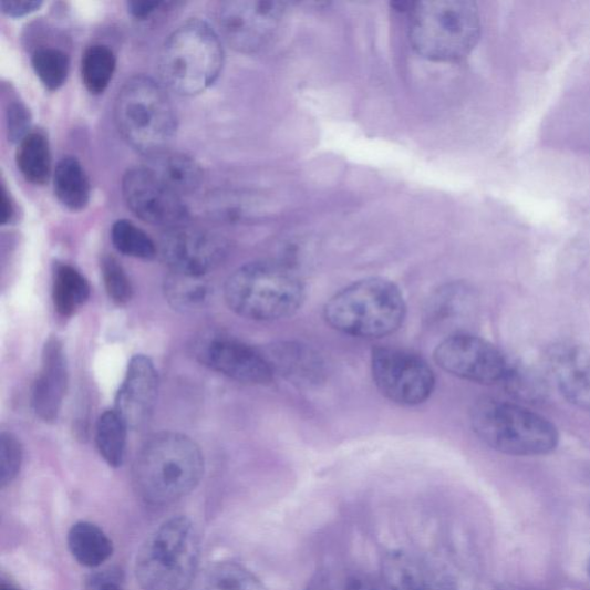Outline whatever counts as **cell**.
<instances>
[{
  "label": "cell",
  "instance_id": "obj_1",
  "mask_svg": "<svg viewBox=\"0 0 590 590\" xmlns=\"http://www.w3.org/2000/svg\"><path fill=\"white\" fill-rule=\"evenodd\" d=\"M205 472L201 449L189 437L174 432L152 436L139 449L133 484L139 498L154 507L173 504L199 486Z\"/></svg>",
  "mask_w": 590,
  "mask_h": 590
},
{
  "label": "cell",
  "instance_id": "obj_2",
  "mask_svg": "<svg viewBox=\"0 0 590 590\" xmlns=\"http://www.w3.org/2000/svg\"><path fill=\"white\" fill-rule=\"evenodd\" d=\"M406 314L402 290L382 277L358 280L333 294L323 308L330 328L360 340H381L397 332Z\"/></svg>",
  "mask_w": 590,
  "mask_h": 590
},
{
  "label": "cell",
  "instance_id": "obj_3",
  "mask_svg": "<svg viewBox=\"0 0 590 590\" xmlns=\"http://www.w3.org/2000/svg\"><path fill=\"white\" fill-rule=\"evenodd\" d=\"M306 294L301 276L290 266L276 261L242 266L229 277L224 289L231 311L257 322L292 318L300 311Z\"/></svg>",
  "mask_w": 590,
  "mask_h": 590
},
{
  "label": "cell",
  "instance_id": "obj_4",
  "mask_svg": "<svg viewBox=\"0 0 590 590\" xmlns=\"http://www.w3.org/2000/svg\"><path fill=\"white\" fill-rule=\"evenodd\" d=\"M410 41L428 61L459 62L482 37L479 9L469 0H425L410 4Z\"/></svg>",
  "mask_w": 590,
  "mask_h": 590
},
{
  "label": "cell",
  "instance_id": "obj_5",
  "mask_svg": "<svg viewBox=\"0 0 590 590\" xmlns=\"http://www.w3.org/2000/svg\"><path fill=\"white\" fill-rule=\"evenodd\" d=\"M201 541L185 516L164 521L151 534L135 561V577L144 590H188L198 573Z\"/></svg>",
  "mask_w": 590,
  "mask_h": 590
},
{
  "label": "cell",
  "instance_id": "obj_6",
  "mask_svg": "<svg viewBox=\"0 0 590 590\" xmlns=\"http://www.w3.org/2000/svg\"><path fill=\"white\" fill-rule=\"evenodd\" d=\"M224 66V49L218 33L206 21L184 22L165 41L159 72L168 90L184 96L207 91Z\"/></svg>",
  "mask_w": 590,
  "mask_h": 590
},
{
  "label": "cell",
  "instance_id": "obj_7",
  "mask_svg": "<svg viewBox=\"0 0 590 590\" xmlns=\"http://www.w3.org/2000/svg\"><path fill=\"white\" fill-rule=\"evenodd\" d=\"M115 118L126 143L152 156L165 151L177 132V114L162 83L147 75L131 77L120 91Z\"/></svg>",
  "mask_w": 590,
  "mask_h": 590
},
{
  "label": "cell",
  "instance_id": "obj_8",
  "mask_svg": "<svg viewBox=\"0 0 590 590\" xmlns=\"http://www.w3.org/2000/svg\"><path fill=\"white\" fill-rule=\"evenodd\" d=\"M470 425L477 437L505 455L545 456L559 443L558 431L549 420L521 405L493 398L474 405Z\"/></svg>",
  "mask_w": 590,
  "mask_h": 590
},
{
  "label": "cell",
  "instance_id": "obj_9",
  "mask_svg": "<svg viewBox=\"0 0 590 590\" xmlns=\"http://www.w3.org/2000/svg\"><path fill=\"white\" fill-rule=\"evenodd\" d=\"M371 370L381 395L401 406L414 407L425 404L436 387V376L428 362L404 349H373Z\"/></svg>",
  "mask_w": 590,
  "mask_h": 590
},
{
  "label": "cell",
  "instance_id": "obj_10",
  "mask_svg": "<svg viewBox=\"0 0 590 590\" xmlns=\"http://www.w3.org/2000/svg\"><path fill=\"white\" fill-rule=\"evenodd\" d=\"M437 366L477 384H503L513 364L488 341L468 332L449 334L434 351Z\"/></svg>",
  "mask_w": 590,
  "mask_h": 590
},
{
  "label": "cell",
  "instance_id": "obj_11",
  "mask_svg": "<svg viewBox=\"0 0 590 590\" xmlns=\"http://www.w3.org/2000/svg\"><path fill=\"white\" fill-rule=\"evenodd\" d=\"M287 11L276 0H230L220 3L217 21L220 33L235 50L255 53L275 38Z\"/></svg>",
  "mask_w": 590,
  "mask_h": 590
},
{
  "label": "cell",
  "instance_id": "obj_12",
  "mask_svg": "<svg viewBox=\"0 0 590 590\" xmlns=\"http://www.w3.org/2000/svg\"><path fill=\"white\" fill-rule=\"evenodd\" d=\"M122 190L125 203L139 219L167 230L184 227L188 210L182 196L168 188L146 165L131 168Z\"/></svg>",
  "mask_w": 590,
  "mask_h": 590
},
{
  "label": "cell",
  "instance_id": "obj_13",
  "mask_svg": "<svg viewBox=\"0 0 590 590\" xmlns=\"http://www.w3.org/2000/svg\"><path fill=\"white\" fill-rule=\"evenodd\" d=\"M227 252V244L221 238L186 225L168 230L161 241L162 259L176 273L206 277Z\"/></svg>",
  "mask_w": 590,
  "mask_h": 590
},
{
  "label": "cell",
  "instance_id": "obj_14",
  "mask_svg": "<svg viewBox=\"0 0 590 590\" xmlns=\"http://www.w3.org/2000/svg\"><path fill=\"white\" fill-rule=\"evenodd\" d=\"M205 364L221 375L249 385H268L275 372L267 356L231 337L217 335L200 349Z\"/></svg>",
  "mask_w": 590,
  "mask_h": 590
},
{
  "label": "cell",
  "instance_id": "obj_15",
  "mask_svg": "<svg viewBox=\"0 0 590 590\" xmlns=\"http://www.w3.org/2000/svg\"><path fill=\"white\" fill-rule=\"evenodd\" d=\"M157 391L158 375L154 362L143 354L133 356L117 393L115 406L128 428L142 427L151 417Z\"/></svg>",
  "mask_w": 590,
  "mask_h": 590
},
{
  "label": "cell",
  "instance_id": "obj_16",
  "mask_svg": "<svg viewBox=\"0 0 590 590\" xmlns=\"http://www.w3.org/2000/svg\"><path fill=\"white\" fill-rule=\"evenodd\" d=\"M69 386V364L64 346L51 337L43 348L40 374L33 389L37 415L51 424L59 418Z\"/></svg>",
  "mask_w": 590,
  "mask_h": 590
},
{
  "label": "cell",
  "instance_id": "obj_17",
  "mask_svg": "<svg viewBox=\"0 0 590 590\" xmlns=\"http://www.w3.org/2000/svg\"><path fill=\"white\" fill-rule=\"evenodd\" d=\"M548 366L557 387L569 402L590 411V352L581 345H556Z\"/></svg>",
  "mask_w": 590,
  "mask_h": 590
},
{
  "label": "cell",
  "instance_id": "obj_18",
  "mask_svg": "<svg viewBox=\"0 0 590 590\" xmlns=\"http://www.w3.org/2000/svg\"><path fill=\"white\" fill-rule=\"evenodd\" d=\"M382 571L390 590H453L427 561L406 551L385 555Z\"/></svg>",
  "mask_w": 590,
  "mask_h": 590
},
{
  "label": "cell",
  "instance_id": "obj_19",
  "mask_svg": "<svg viewBox=\"0 0 590 590\" xmlns=\"http://www.w3.org/2000/svg\"><path fill=\"white\" fill-rule=\"evenodd\" d=\"M273 372L299 384H317L323 377L321 358L306 345L283 343L273 346L266 355Z\"/></svg>",
  "mask_w": 590,
  "mask_h": 590
},
{
  "label": "cell",
  "instance_id": "obj_20",
  "mask_svg": "<svg viewBox=\"0 0 590 590\" xmlns=\"http://www.w3.org/2000/svg\"><path fill=\"white\" fill-rule=\"evenodd\" d=\"M146 166L168 188L180 196L198 188L203 180L200 165L184 154L163 151L149 156Z\"/></svg>",
  "mask_w": 590,
  "mask_h": 590
},
{
  "label": "cell",
  "instance_id": "obj_21",
  "mask_svg": "<svg viewBox=\"0 0 590 590\" xmlns=\"http://www.w3.org/2000/svg\"><path fill=\"white\" fill-rule=\"evenodd\" d=\"M68 545L77 563L91 569L104 565L115 550L106 534L90 521H79L71 527Z\"/></svg>",
  "mask_w": 590,
  "mask_h": 590
},
{
  "label": "cell",
  "instance_id": "obj_22",
  "mask_svg": "<svg viewBox=\"0 0 590 590\" xmlns=\"http://www.w3.org/2000/svg\"><path fill=\"white\" fill-rule=\"evenodd\" d=\"M53 188L59 201L71 211H81L90 204L91 183L75 157L66 156L55 166Z\"/></svg>",
  "mask_w": 590,
  "mask_h": 590
},
{
  "label": "cell",
  "instance_id": "obj_23",
  "mask_svg": "<svg viewBox=\"0 0 590 590\" xmlns=\"http://www.w3.org/2000/svg\"><path fill=\"white\" fill-rule=\"evenodd\" d=\"M91 296L89 280L75 268L62 265L53 273L52 299L55 311L64 318L75 314Z\"/></svg>",
  "mask_w": 590,
  "mask_h": 590
},
{
  "label": "cell",
  "instance_id": "obj_24",
  "mask_svg": "<svg viewBox=\"0 0 590 590\" xmlns=\"http://www.w3.org/2000/svg\"><path fill=\"white\" fill-rule=\"evenodd\" d=\"M17 165L22 177L34 185H44L51 176V154L48 138L31 132L19 143Z\"/></svg>",
  "mask_w": 590,
  "mask_h": 590
},
{
  "label": "cell",
  "instance_id": "obj_25",
  "mask_svg": "<svg viewBox=\"0 0 590 590\" xmlns=\"http://www.w3.org/2000/svg\"><path fill=\"white\" fill-rule=\"evenodd\" d=\"M164 293L177 311L194 312L209 301L211 288L205 277L172 272L165 279Z\"/></svg>",
  "mask_w": 590,
  "mask_h": 590
},
{
  "label": "cell",
  "instance_id": "obj_26",
  "mask_svg": "<svg viewBox=\"0 0 590 590\" xmlns=\"http://www.w3.org/2000/svg\"><path fill=\"white\" fill-rule=\"evenodd\" d=\"M127 429L123 417L115 411L104 412L97 421L96 444L99 452L111 467L123 465L126 453Z\"/></svg>",
  "mask_w": 590,
  "mask_h": 590
},
{
  "label": "cell",
  "instance_id": "obj_27",
  "mask_svg": "<svg viewBox=\"0 0 590 590\" xmlns=\"http://www.w3.org/2000/svg\"><path fill=\"white\" fill-rule=\"evenodd\" d=\"M116 55L106 45L95 44L84 52L81 75L84 86L93 95L105 92L116 70Z\"/></svg>",
  "mask_w": 590,
  "mask_h": 590
},
{
  "label": "cell",
  "instance_id": "obj_28",
  "mask_svg": "<svg viewBox=\"0 0 590 590\" xmlns=\"http://www.w3.org/2000/svg\"><path fill=\"white\" fill-rule=\"evenodd\" d=\"M32 65L44 87L58 91L66 82L70 72L69 55L61 49L43 46L34 51Z\"/></svg>",
  "mask_w": 590,
  "mask_h": 590
},
{
  "label": "cell",
  "instance_id": "obj_29",
  "mask_svg": "<svg viewBox=\"0 0 590 590\" xmlns=\"http://www.w3.org/2000/svg\"><path fill=\"white\" fill-rule=\"evenodd\" d=\"M111 239L122 255L143 260L155 258L157 248L152 238L128 220L122 219L114 224Z\"/></svg>",
  "mask_w": 590,
  "mask_h": 590
},
{
  "label": "cell",
  "instance_id": "obj_30",
  "mask_svg": "<svg viewBox=\"0 0 590 590\" xmlns=\"http://www.w3.org/2000/svg\"><path fill=\"white\" fill-rule=\"evenodd\" d=\"M208 584V590H267L255 575L236 563L218 566Z\"/></svg>",
  "mask_w": 590,
  "mask_h": 590
},
{
  "label": "cell",
  "instance_id": "obj_31",
  "mask_svg": "<svg viewBox=\"0 0 590 590\" xmlns=\"http://www.w3.org/2000/svg\"><path fill=\"white\" fill-rule=\"evenodd\" d=\"M101 267L108 297L118 304L127 303L132 299L133 288L124 268L112 257H105Z\"/></svg>",
  "mask_w": 590,
  "mask_h": 590
},
{
  "label": "cell",
  "instance_id": "obj_32",
  "mask_svg": "<svg viewBox=\"0 0 590 590\" xmlns=\"http://www.w3.org/2000/svg\"><path fill=\"white\" fill-rule=\"evenodd\" d=\"M23 459L22 445L17 436L4 432L0 435V486L8 487L20 473Z\"/></svg>",
  "mask_w": 590,
  "mask_h": 590
},
{
  "label": "cell",
  "instance_id": "obj_33",
  "mask_svg": "<svg viewBox=\"0 0 590 590\" xmlns=\"http://www.w3.org/2000/svg\"><path fill=\"white\" fill-rule=\"evenodd\" d=\"M8 134L12 143H20L30 134L31 116L27 107L20 102H13L7 111Z\"/></svg>",
  "mask_w": 590,
  "mask_h": 590
},
{
  "label": "cell",
  "instance_id": "obj_34",
  "mask_svg": "<svg viewBox=\"0 0 590 590\" xmlns=\"http://www.w3.org/2000/svg\"><path fill=\"white\" fill-rule=\"evenodd\" d=\"M42 6L40 0H2L0 8L4 14L11 18H21L39 10Z\"/></svg>",
  "mask_w": 590,
  "mask_h": 590
},
{
  "label": "cell",
  "instance_id": "obj_35",
  "mask_svg": "<svg viewBox=\"0 0 590 590\" xmlns=\"http://www.w3.org/2000/svg\"><path fill=\"white\" fill-rule=\"evenodd\" d=\"M162 6L163 2L159 0H135V2L127 3L128 12L137 19H146Z\"/></svg>",
  "mask_w": 590,
  "mask_h": 590
},
{
  "label": "cell",
  "instance_id": "obj_36",
  "mask_svg": "<svg viewBox=\"0 0 590 590\" xmlns=\"http://www.w3.org/2000/svg\"><path fill=\"white\" fill-rule=\"evenodd\" d=\"M114 575H102L93 578L91 590H124Z\"/></svg>",
  "mask_w": 590,
  "mask_h": 590
},
{
  "label": "cell",
  "instance_id": "obj_37",
  "mask_svg": "<svg viewBox=\"0 0 590 590\" xmlns=\"http://www.w3.org/2000/svg\"><path fill=\"white\" fill-rule=\"evenodd\" d=\"M306 590H344V586H337L330 577L320 576Z\"/></svg>",
  "mask_w": 590,
  "mask_h": 590
},
{
  "label": "cell",
  "instance_id": "obj_38",
  "mask_svg": "<svg viewBox=\"0 0 590 590\" xmlns=\"http://www.w3.org/2000/svg\"><path fill=\"white\" fill-rule=\"evenodd\" d=\"M344 590H381L371 581L361 578H352L344 584Z\"/></svg>",
  "mask_w": 590,
  "mask_h": 590
},
{
  "label": "cell",
  "instance_id": "obj_39",
  "mask_svg": "<svg viewBox=\"0 0 590 590\" xmlns=\"http://www.w3.org/2000/svg\"><path fill=\"white\" fill-rule=\"evenodd\" d=\"M14 216L13 205L8 196L6 187L2 188V222L8 224Z\"/></svg>",
  "mask_w": 590,
  "mask_h": 590
},
{
  "label": "cell",
  "instance_id": "obj_40",
  "mask_svg": "<svg viewBox=\"0 0 590 590\" xmlns=\"http://www.w3.org/2000/svg\"><path fill=\"white\" fill-rule=\"evenodd\" d=\"M0 590H19V589L12 586L11 583L2 582V584H0Z\"/></svg>",
  "mask_w": 590,
  "mask_h": 590
},
{
  "label": "cell",
  "instance_id": "obj_41",
  "mask_svg": "<svg viewBox=\"0 0 590 590\" xmlns=\"http://www.w3.org/2000/svg\"><path fill=\"white\" fill-rule=\"evenodd\" d=\"M588 573H589V577H590V559H589V563H588Z\"/></svg>",
  "mask_w": 590,
  "mask_h": 590
}]
</instances>
